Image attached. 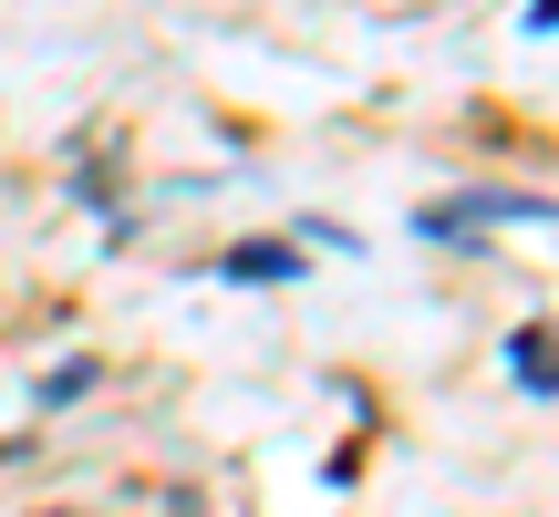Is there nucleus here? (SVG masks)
Returning a JSON list of instances; mask_svg holds the SVG:
<instances>
[{
  "instance_id": "f257e3e1",
  "label": "nucleus",
  "mask_w": 559,
  "mask_h": 517,
  "mask_svg": "<svg viewBox=\"0 0 559 517\" xmlns=\"http://www.w3.org/2000/svg\"><path fill=\"white\" fill-rule=\"evenodd\" d=\"M228 269H239V279H290V249H239Z\"/></svg>"
}]
</instances>
